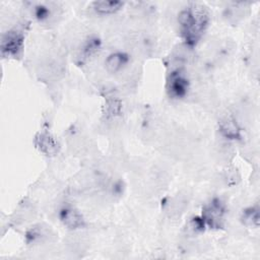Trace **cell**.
<instances>
[{"label":"cell","mask_w":260,"mask_h":260,"mask_svg":"<svg viewBox=\"0 0 260 260\" xmlns=\"http://www.w3.org/2000/svg\"><path fill=\"white\" fill-rule=\"evenodd\" d=\"M208 12L202 5L192 4L180 11L178 22L186 45L193 47L198 43L208 25Z\"/></svg>","instance_id":"obj_1"},{"label":"cell","mask_w":260,"mask_h":260,"mask_svg":"<svg viewBox=\"0 0 260 260\" xmlns=\"http://www.w3.org/2000/svg\"><path fill=\"white\" fill-rule=\"evenodd\" d=\"M24 35L21 29L12 28L2 36L1 54L4 57H18L22 51Z\"/></svg>","instance_id":"obj_2"},{"label":"cell","mask_w":260,"mask_h":260,"mask_svg":"<svg viewBox=\"0 0 260 260\" xmlns=\"http://www.w3.org/2000/svg\"><path fill=\"white\" fill-rule=\"evenodd\" d=\"M224 214V204L220 199L214 198L203 207L201 217L205 221L206 225H209L213 229H219L222 225Z\"/></svg>","instance_id":"obj_3"},{"label":"cell","mask_w":260,"mask_h":260,"mask_svg":"<svg viewBox=\"0 0 260 260\" xmlns=\"http://www.w3.org/2000/svg\"><path fill=\"white\" fill-rule=\"evenodd\" d=\"M166 87L171 98L181 99L184 98L188 92L189 80L182 70L176 69L169 74Z\"/></svg>","instance_id":"obj_4"},{"label":"cell","mask_w":260,"mask_h":260,"mask_svg":"<svg viewBox=\"0 0 260 260\" xmlns=\"http://www.w3.org/2000/svg\"><path fill=\"white\" fill-rule=\"evenodd\" d=\"M61 222L68 229L76 230L84 225V218L81 213L71 205H64L59 211Z\"/></svg>","instance_id":"obj_5"},{"label":"cell","mask_w":260,"mask_h":260,"mask_svg":"<svg viewBox=\"0 0 260 260\" xmlns=\"http://www.w3.org/2000/svg\"><path fill=\"white\" fill-rule=\"evenodd\" d=\"M91 6L98 14L107 15L119 11L124 6V2L118 0H99L92 2Z\"/></svg>","instance_id":"obj_6"},{"label":"cell","mask_w":260,"mask_h":260,"mask_svg":"<svg viewBox=\"0 0 260 260\" xmlns=\"http://www.w3.org/2000/svg\"><path fill=\"white\" fill-rule=\"evenodd\" d=\"M128 62V56L123 52H114L105 60V66L108 72L116 73L120 71Z\"/></svg>","instance_id":"obj_7"},{"label":"cell","mask_w":260,"mask_h":260,"mask_svg":"<svg viewBox=\"0 0 260 260\" xmlns=\"http://www.w3.org/2000/svg\"><path fill=\"white\" fill-rule=\"evenodd\" d=\"M37 145L40 150L47 155L55 154L57 152V142L55 139L48 133H41L37 138Z\"/></svg>","instance_id":"obj_8"},{"label":"cell","mask_w":260,"mask_h":260,"mask_svg":"<svg viewBox=\"0 0 260 260\" xmlns=\"http://www.w3.org/2000/svg\"><path fill=\"white\" fill-rule=\"evenodd\" d=\"M219 129L222 135L228 139H238L240 137V128L233 118H224L219 124Z\"/></svg>","instance_id":"obj_9"},{"label":"cell","mask_w":260,"mask_h":260,"mask_svg":"<svg viewBox=\"0 0 260 260\" xmlns=\"http://www.w3.org/2000/svg\"><path fill=\"white\" fill-rule=\"evenodd\" d=\"M241 219L245 225L257 228L259 224V208L257 206L246 208L242 213Z\"/></svg>","instance_id":"obj_10"},{"label":"cell","mask_w":260,"mask_h":260,"mask_svg":"<svg viewBox=\"0 0 260 260\" xmlns=\"http://www.w3.org/2000/svg\"><path fill=\"white\" fill-rule=\"evenodd\" d=\"M100 47H101V41L98 38H89L85 42V44L82 48L83 57L88 58V57L92 56L93 54H95L99 51Z\"/></svg>","instance_id":"obj_11"},{"label":"cell","mask_w":260,"mask_h":260,"mask_svg":"<svg viewBox=\"0 0 260 260\" xmlns=\"http://www.w3.org/2000/svg\"><path fill=\"white\" fill-rule=\"evenodd\" d=\"M51 8L47 4H38L35 6L34 14L39 20H47L51 16Z\"/></svg>","instance_id":"obj_12"},{"label":"cell","mask_w":260,"mask_h":260,"mask_svg":"<svg viewBox=\"0 0 260 260\" xmlns=\"http://www.w3.org/2000/svg\"><path fill=\"white\" fill-rule=\"evenodd\" d=\"M205 221L203 220V218L201 216H195L193 218H191V220L189 221V226L190 230H192L195 233H199L202 232L205 228Z\"/></svg>","instance_id":"obj_13"}]
</instances>
